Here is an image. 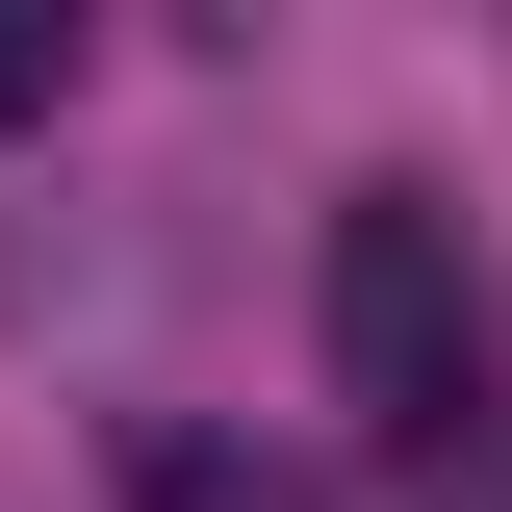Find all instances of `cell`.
<instances>
[{"label":"cell","instance_id":"1","mask_svg":"<svg viewBox=\"0 0 512 512\" xmlns=\"http://www.w3.org/2000/svg\"><path fill=\"white\" fill-rule=\"evenodd\" d=\"M333 410L384 461H436V487H512V308H487V256H461L436 180L333 205Z\"/></svg>","mask_w":512,"mask_h":512},{"label":"cell","instance_id":"2","mask_svg":"<svg viewBox=\"0 0 512 512\" xmlns=\"http://www.w3.org/2000/svg\"><path fill=\"white\" fill-rule=\"evenodd\" d=\"M128 512H333L308 461H256V436H180V410H154V436H128Z\"/></svg>","mask_w":512,"mask_h":512},{"label":"cell","instance_id":"3","mask_svg":"<svg viewBox=\"0 0 512 512\" xmlns=\"http://www.w3.org/2000/svg\"><path fill=\"white\" fill-rule=\"evenodd\" d=\"M26 103H77V26H52V0H0V128H26Z\"/></svg>","mask_w":512,"mask_h":512}]
</instances>
